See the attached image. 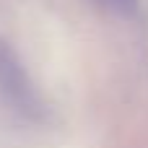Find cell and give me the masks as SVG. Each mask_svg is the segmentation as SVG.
<instances>
[{"label":"cell","instance_id":"7a4b0ae2","mask_svg":"<svg viewBox=\"0 0 148 148\" xmlns=\"http://www.w3.org/2000/svg\"><path fill=\"white\" fill-rule=\"evenodd\" d=\"M96 3L112 13H120V16H133L138 8V0H96Z\"/></svg>","mask_w":148,"mask_h":148},{"label":"cell","instance_id":"6da1fadb","mask_svg":"<svg viewBox=\"0 0 148 148\" xmlns=\"http://www.w3.org/2000/svg\"><path fill=\"white\" fill-rule=\"evenodd\" d=\"M0 96L10 104V109H16L18 114L29 117V120H42L44 117V99L36 91L34 81L29 78L21 57L16 55V49L10 47V42H5L0 36Z\"/></svg>","mask_w":148,"mask_h":148}]
</instances>
